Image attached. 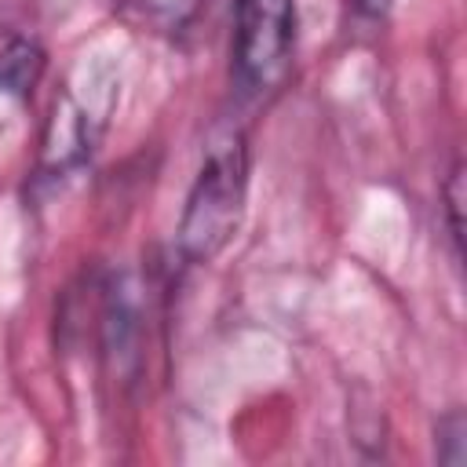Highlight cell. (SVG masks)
I'll return each mask as SVG.
<instances>
[{"mask_svg": "<svg viewBox=\"0 0 467 467\" xmlns=\"http://www.w3.org/2000/svg\"><path fill=\"white\" fill-rule=\"evenodd\" d=\"M142 22L150 26H161V29H175L190 18L193 11V0H124Z\"/></svg>", "mask_w": 467, "mask_h": 467, "instance_id": "cell-5", "label": "cell"}, {"mask_svg": "<svg viewBox=\"0 0 467 467\" xmlns=\"http://www.w3.org/2000/svg\"><path fill=\"white\" fill-rule=\"evenodd\" d=\"M248 197V150L241 135L212 142L179 219V252L190 263H212L237 234Z\"/></svg>", "mask_w": 467, "mask_h": 467, "instance_id": "cell-1", "label": "cell"}, {"mask_svg": "<svg viewBox=\"0 0 467 467\" xmlns=\"http://www.w3.org/2000/svg\"><path fill=\"white\" fill-rule=\"evenodd\" d=\"M463 438H467V420H463V412H460V409L445 412V416L438 420V460L460 467V463L467 460V441H463Z\"/></svg>", "mask_w": 467, "mask_h": 467, "instance_id": "cell-4", "label": "cell"}, {"mask_svg": "<svg viewBox=\"0 0 467 467\" xmlns=\"http://www.w3.org/2000/svg\"><path fill=\"white\" fill-rule=\"evenodd\" d=\"M44 73V51L29 40H15L4 55H0V91H15V95H29L33 84Z\"/></svg>", "mask_w": 467, "mask_h": 467, "instance_id": "cell-3", "label": "cell"}, {"mask_svg": "<svg viewBox=\"0 0 467 467\" xmlns=\"http://www.w3.org/2000/svg\"><path fill=\"white\" fill-rule=\"evenodd\" d=\"M445 208H449L452 241L460 244V237H463V223H460V208H463V164H452V171H449V182H445Z\"/></svg>", "mask_w": 467, "mask_h": 467, "instance_id": "cell-6", "label": "cell"}, {"mask_svg": "<svg viewBox=\"0 0 467 467\" xmlns=\"http://www.w3.org/2000/svg\"><path fill=\"white\" fill-rule=\"evenodd\" d=\"M296 51V0H237L234 77L244 91H270L285 80Z\"/></svg>", "mask_w": 467, "mask_h": 467, "instance_id": "cell-2", "label": "cell"}, {"mask_svg": "<svg viewBox=\"0 0 467 467\" xmlns=\"http://www.w3.org/2000/svg\"><path fill=\"white\" fill-rule=\"evenodd\" d=\"M361 4H365V7H368V11H383V7H387V4H390V0H361Z\"/></svg>", "mask_w": 467, "mask_h": 467, "instance_id": "cell-7", "label": "cell"}]
</instances>
